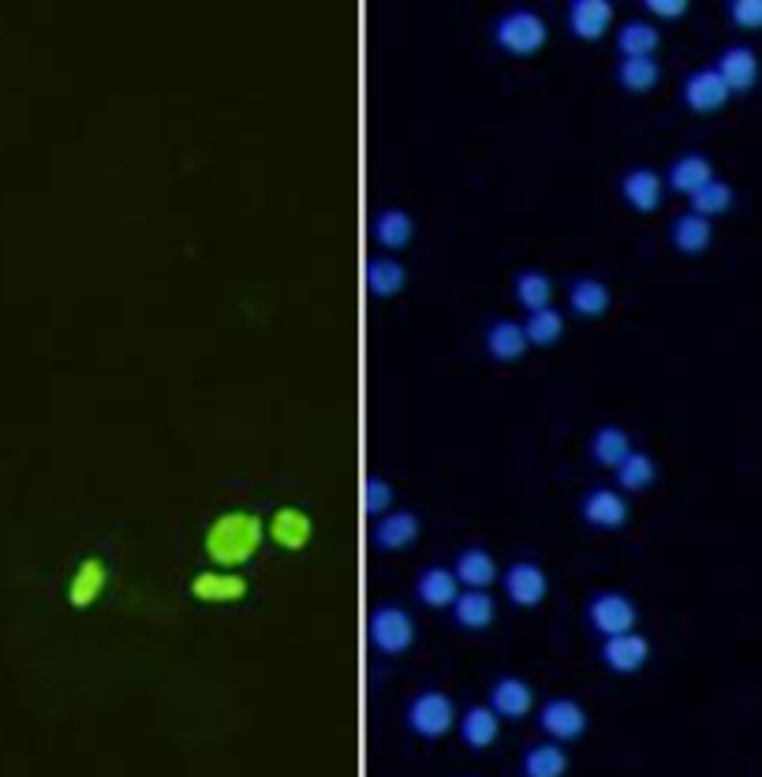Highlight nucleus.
I'll use <instances>...</instances> for the list:
<instances>
[{
  "label": "nucleus",
  "instance_id": "18",
  "mask_svg": "<svg viewBox=\"0 0 762 777\" xmlns=\"http://www.w3.org/2000/svg\"><path fill=\"white\" fill-rule=\"evenodd\" d=\"M568 23L579 38H598V34L613 23V4H609V0H572Z\"/></svg>",
  "mask_w": 762,
  "mask_h": 777
},
{
  "label": "nucleus",
  "instance_id": "19",
  "mask_svg": "<svg viewBox=\"0 0 762 777\" xmlns=\"http://www.w3.org/2000/svg\"><path fill=\"white\" fill-rule=\"evenodd\" d=\"M419 539V516L415 513H385L374 527V542L382 550H403Z\"/></svg>",
  "mask_w": 762,
  "mask_h": 777
},
{
  "label": "nucleus",
  "instance_id": "16",
  "mask_svg": "<svg viewBox=\"0 0 762 777\" xmlns=\"http://www.w3.org/2000/svg\"><path fill=\"white\" fill-rule=\"evenodd\" d=\"M486 348L493 360L501 363H513L519 355L527 352V333H524V321H513V318H501L493 321L486 329Z\"/></svg>",
  "mask_w": 762,
  "mask_h": 777
},
{
  "label": "nucleus",
  "instance_id": "39",
  "mask_svg": "<svg viewBox=\"0 0 762 777\" xmlns=\"http://www.w3.org/2000/svg\"><path fill=\"white\" fill-rule=\"evenodd\" d=\"M647 8L654 15H684L688 0H647Z\"/></svg>",
  "mask_w": 762,
  "mask_h": 777
},
{
  "label": "nucleus",
  "instance_id": "5",
  "mask_svg": "<svg viewBox=\"0 0 762 777\" xmlns=\"http://www.w3.org/2000/svg\"><path fill=\"white\" fill-rule=\"evenodd\" d=\"M587 617L595 624L602 636H621V632H632L635 621H640V610L628 594H617V591H606V594H595L587 605Z\"/></svg>",
  "mask_w": 762,
  "mask_h": 777
},
{
  "label": "nucleus",
  "instance_id": "9",
  "mask_svg": "<svg viewBox=\"0 0 762 777\" xmlns=\"http://www.w3.org/2000/svg\"><path fill=\"white\" fill-rule=\"evenodd\" d=\"M729 86H725V79L717 75V68H695L692 75L684 79V102L688 109L695 113H714L722 109L725 102H729Z\"/></svg>",
  "mask_w": 762,
  "mask_h": 777
},
{
  "label": "nucleus",
  "instance_id": "12",
  "mask_svg": "<svg viewBox=\"0 0 762 777\" xmlns=\"http://www.w3.org/2000/svg\"><path fill=\"white\" fill-rule=\"evenodd\" d=\"M714 68L729 91H751L759 83V52L751 46H729L717 57Z\"/></svg>",
  "mask_w": 762,
  "mask_h": 777
},
{
  "label": "nucleus",
  "instance_id": "8",
  "mask_svg": "<svg viewBox=\"0 0 762 777\" xmlns=\"http://www.w3.org/2000/svg\"><path fill=\"white\" fill-rule=\"evenodd\" d=\"M538 721H542V729L550 732L553 740H576L587 732V710L579 707L576 699H564V695H558V699H550V703H542V710H538Z\"/></svg>",
  "mask_w": 762,
  "mask_h": 777
},
{
  "label": "nucleus",
  "instance_id": "25",
  "mask_svg": "<svg viewBox=\"0 0 762 777\" xmlns=\"http://www.w3.org/2000/svg\"><path fill=\"white\" fill-rule=\"evenodd\" d=\"M714 239V228H711V217H699V213H680L677 221H672V244H677V251H706Z\"/></svg>",
  "mask_w": 762,
  "mask_h": 777
},
{
  "label": "nucleus",
  "instance_id": "15",
  "mask_svg": "<svg viewBox=\"0 0 762 777\" xmlns=\"http://www.w3.org/2000/svg\"><path fill=\"white\" fill-rule=\"evenodd\" d=\"M583 520L595 527H621L628 520V502L617 490H590L583 497Z\"/></svg>",
  "mask_w": 762,
  "mask_h": 777
},
{
  "label": "nucleus",
  "instance_id": "2",
  "mask_svg": "<svg viewBox=\"0 0 762 777\" xmlns=\"http://www.w3.org/2000/svg\"><path fill=\"white\" fill-rule=\"evenodd\" d=\"M546 20L535 12V8H508L505 15L497 20V26H493V38H497V46L501 49H508V52H535V49H542V42H546Z\"/></svg>",
  "mask_w": 762,
  "mask_h": 777
},
{
  "label": "nucleus",
  "instance_id": "21",
  "mask_svg": "<svg viewBox=\"0 0 762 777\" xmlns=\"http://www.w3.org/2000/svg\"><path fill=\"white\" fill-rule=\"evenodd\" d=\"M453 613L456 621L464 624V628L471 632H482L493 624V613H497V605H493V598L486 591H479V587H468V591H460V598L453 602Z\"/></svg>",
  "mask_w": 762,
  "mask_h": 777
},
{
  "label": "nucleus",
  "instance_id": "37",
  "mask_svg": "<svg viewBox=\"0 0 762 777\" xmlns=\"http://www.w3.org/2000/svg\"><path fill=\"white\" fill-rule=\"evenodd\" d=\"M392 505V486L385 479H371L363 486V508L371 516H385V508Z\"/></svg>",
  "mask_w": 762,
  "mask_h": 777
},
{
  "label": "nucleus",
  "instance_id": "32",
  "mask_svg": "<svg viewBox=\"0 0 762 777\" xmlns=\"http://www.w3.org/2000/svg\"><path fill=\"white\" fill-rule=\"evenodd\" d=\"M516 299L524 303L527 310L550 307V299H553V281H550V273H542V270H519V273H516Z\"/></svg>",
  "mask_w": 762,
  "mask_h": 777
},
{
  "label": "nucleus",
  "instance_id": "30",
  "mask_svg": "<svg viewBox=\"0 0 762 777\" xmlns=\"http://www.w3.org/2000/svg\"><path fill=\"white\" fill-rule=\"evenodd\" d=\"M628 452H632V442H628L621 426H602V431H595V437H590V457L606 463V468H621Z\"/></svg>",
  "mask_w": 762,
  "mask_h": 777
},
{
  "label": "nucleus",
  "instance_id": "34",
  "mask_svg": "<svg viewBox=\"0 0 762 777\" xmlns=\"http://www.w3.org/2000/svg\"><path fill=\"white\" fill-rule=\"evenodd\" d=\"M692 199V213H699V217H714V213H725L732 207V187L725 184V180H706L699 191L688 195Z\"/></svg>",
  "mask_w": 762,
  "mask_h": 777
},
{
  "label": "nucleus",
  "instance_id": "29",
  "mask_svg": "<svg viewBox=\"0 0 762 777\" xmlns=\"http://www.w3.org/2000/svg\"><path fill=\"white\" fill-rule=\"evenodd\" d=\"M411 236H415V221H411V213L389 207L374 217V239H378L382 247H408Z\"/></svg>",
  "mask_w": 762,
  "mask_h": 777
},
{
  "label": "nucleus",
  "instance_id": "14",
  "mask_svg": "<svg viewBox=\"0 0 762 777\" xmlns=\"http://www.w3.org/2000/svg\"><path fill=\"white\" fill-rule=\"evenodd\" d=\"M661 187H666V180H661V176L647 165H635L621 176V195L643 213L654 210L661 202Z\"/></svg>",
  "mask_w": 762,
  "mask_h": 777
},
{
  "label": "nucleus",
  "instance_id": "23",
  "mask_svg": "<svg viewBox=\"0 0 762 777\" xmlns=\"http://www.w3.org/2000/svg\"><path fill=\"white\" fill-rule=\"evenodd\" d=\"M456 579L460 584H468V587H486L497 579V561H493V553L490 550H479V546H471V550H464L460 557H456Z\"/></svg>",
  "mask_w": 762,
  "mask_h": 777
},
{
  "label": "nucleus",
  "instance_id": "38",
  "mask_svg": "<svg viewBox=\"0 0 762 777\" xmlns=\"http://www.w3.org/2000/svg\"><path fill=\"white\" fill-rule=\"evenodd\" d=\"M729 15H732V23L748 26V31H759L762 26V0H732Z\"/></svg>",
  "mask_w": 762,
  "mask_h": 777
},
{
  "label": "nucleus",
  "instance_id": "24",
  "mask_svg": "<svg viewBox=\"0 0 762 777\" xmlns=\"http://www.w3.org/2000/svg\"><path fill=\"white\" fill-rule=\"evenodd\" d=\"M415 591L426 605H453L460 598V579H456L453 568H426L419 576Z\"/></svg>",
  "mask_w": 762,
  "mask_h": 777
},
{
  "label": "nucleus",
  "instance_id": "20",
  "mask_svg": "<svg viewBox=\"0 0 762 777\" xmlns=\"http://www.w3.org/2000/svg\"><path fill=\"white\" fill-rule=\"evenodd\" d=\"M568 303L576 315L595 318V315H606L609 310L613 292H609V284L598 281V276H579V281H572V289H568Z\"/></svg>",
  "mask_w": 762,
  "mask_h": 777
},
{
  "label": "nucleus",
  "instance_id": "17",
  "mask_svg": "<svg viewBox=\"0 0 762 777\" xmlns=\"http://www.w3.org/2000/svg\"><path fill=\"white\" fill-rule=\"evenodd\" d=\"M105 584H109V568H105L102 557H86L83 565L75 568V576H71V605H94L97 594L105 591Z\"/></svg>",
  "mask_w": 762,
  "mask_h": 777
},
{
  "label": "nucleus",
  "instance_id": "1",
  "mask_svg": "<svg viewBox=\"0 0 762 777\" xmlns=\"http://www.w3.org/2000/svg\"><path fill=\"white\" fill-rule=\"evenodd\" d=\"M262 539H266L262 516L250 513V508H228V513H221L218 520L206 527L202 550L213 565L239 568L262 550Z\"/></svg>",
  "mask_w": 762,
  "mask_h": 777
},
{
  "label": "nucleus",
  "instance_id": "10",
  "mask_svg": "<svg viewBox=\"0 0 762 777\" xmlns=\"http://www.w3.org/2000/svg\"><path fill=\"white\" fill-rule=\"evenodd\" d=\"M602 658L613 673H635V669L647 666L650 658V643L640 632H621V636H606L602 643Z\"/></svg>",
  "mask_w": 762,
  "mask_h": 777
},
{
  "label": "nucleus",
  "instance_id": "26",
  "mask_svg": "<svg viewBox=\"0 0 762 777\" xmlns=\"http://www.w3.org/2000/svg\"><path fill=\"white\" fill-rule=\"evenodd\" d=\"M658 42H661L658 26L647 20H628L621 23V31H617V49H621L624 57H654Z\"/></svg>",
  "mask_w": 762,
  "mask_h": 777
},
{
  "label": "nucleus",
  "instance_id": "27",
  "mask_svg": "<svg viewBox=\"0 0 762 777\" xmlns=\"http://www.w3.org/2000/svg\"><path fill=\"white\" fill-rule=\"evenodd\" d=\"M460 729H464V740H468L474 752H482V747H490L493 740H497V732H501V714L493 710V707H471V710L460 718Z\"/></svg>",
  "mask_w": 762,
  "mask_h": 777
},
{
  "label": "nucleus",
  "instance_id": "6",
  "mask_svg": "<svg viewBox=\"0 0 762 777\" xmlns=\"http://www.w3.org/2000/svg\"><path fill=\"white\" fill-rule=\"evenodd\" d=\"M266 534H269V539H273L281 550L300 553V550L310 546V539H314V520L307 516V508H300V505H281L273 516H269Z\"/></svg>",
  "mask_w": 762,
  "mask_h": 777
},
{
  "label": "nucleus",
  "instance_id": "36",
  "mask_svg": "<svg viewBox=\"0 0 762 777\" xmlns=\"http://www.w3.org/2000/svg\"><path fill=\"white\" fill-rule=\"evenodd\" d=\"M654 475H658V468H654V460L647 457V452H628V457L621 460V468H617V479H621V486L624 490H647Z\"/></svg>",
  "mask_w": 762,
  "mask_h": 777
},
{
  "label": "nucleus",
  "instance_id": "31",
  "mask_svg": "<svg viewBox=\"0 0 762 777\" xmlns=\"http://www.w3.org/2000/svg\"><path fill=\"white\" fill-rule=\"evenodd\" d=\"M568 770V755L561 744H535L524 755V774L527 777H564Z\"/></svg>",
  "mask_w": 762,
  "mask_h": 777
},
{
  "label": "nucleus",
  "instance_id": "11",
  "mask_svg": "<svg viewBox=\"0 0 762 777\" xmlns=\"http://www.w3.org/2000/svg\"><path fill=\"white\" fill-rule=\"evenodd\" d=\"M546 591H550V579H546V572L535 561H516V565L505 568V594L516 605H538Z\"/></svg>",
  "mask_w": 762,
  "mask_h": 777
},
{
  "label": "nucleus",
  "instance_id": "7",
  "mask_svg": "<svg viewBox=\"0 0 762 777\" xmlns=\"http://www.w3.org/2000/svg\"><path fill=\"white\" fill-rule=\"evenodd\" d=\"M247 591H250L247 576H239L236 568H206L191 579V594L210 605L239 602V598H247Z\"/></svg>",
  "mask_w": 762,
  "mask_h": 777
},
{
  "label": "nucleus",
  "instance_id": "35",
  "mask_svg": "<svg viewBox=\"0 0 762 777\" xmlns=\"http://www.w3.org/2000/svg\"><path fill=\"white\" fill-rule=\"evenodd\" d=\"M661 68L654 57H624L621 68H617V79L628 86V91H650L654 83H658Z\"/></svg>",
  "mask_w": 762,
  "mask_h": 777
},
{
  "label": "nucleus",
  "instance_id": "33",
  "mask_svg": "<svg viewBox=\"0 0 762 777\" xmlns=\"http://www.w3.org/2000/svg\"><path fill=\"white\" fill-rule=\"evenodd\" d=\"M524 333H527V344H553L561 341L564 333V315L558 307H542V310H531L524 321Z\"/></svg>",
  "mask_w": 762,
  "mask_h": 777
},
{
  "label": "nucleus",
  "instance_id": "22",
  "mask_svg": "<svg viewBox=\"0 0 762 777\" xmlns=\"http://www.w3.org/2000/svg\"><path fill=\"white\" fill-rule=\"evenodd\" d=\"M408 284V270L397 262V258H385V255H374L366 258V289L374 296H397V292Z\"/></svg>",
  "mask_w": 762,
  "mask_h": 777
},
{
  "label": "nucleus",
  "instance_id": "4",
  "mask_svg": "<svg viewBox=\"0 0 762 777\" xmlns=\"http://www.w3.org/2000/svg\"><path fill=\"white\" fill-rule=\"evenodd\" d=\"M371 643L382 655H400L415 643V621L400 605H378L371 613Z\"/></svg>",
  "mask_w": 762,
  "mask_h": 777
},
{
  "label": "nucleus",
  "instance_id": "13",
  "mask_svg": "<svg viewBox=\"0 0 762 777\" xmlns=\"http://www.w3.org/2000/svg\"><path fill=\"white\" fill-rule=\"evenodd\" d=\"M490 707L501 714V718H524L535 707V687L524 681V676H501L490 687Z\"/></svg>",
  "mask_w": 762,
  "mask_h": 777
},
{
  "label": "nucleus",
  "instance_id": "28",
  "mask_svg": "<svg viewBox=\"0 0 762 777\" xmlns=\"http://www.w3.org/2000/svg\"><path fill=\"white\" fill-rule=\"evenodd\" d=\"M706 180H714V165L706 161L703 154H680L677 161H672V168H669V184L677 187V191H684V195H692L699 191Z\"/></svg>",
  "mask_w": 762,
  "mask_h": 777
},
{
  "label": "nucleus",
  "instance_id": "3",
  "mask_svg": "<svg viewBox=\"0 0 762 777\" xmlns=\"http://www.w3.org/2000/svg\"><path fill=\"white\" fill-rule=\"evenodd\" d=\"M408 726L419 732V737L434 740V737H445L448 729L456 726V707L445 692H423L411 699L408 707Z\"/></svg>",
  "mask_w": 762,
  "mask_h": 777
}]
</instances>
